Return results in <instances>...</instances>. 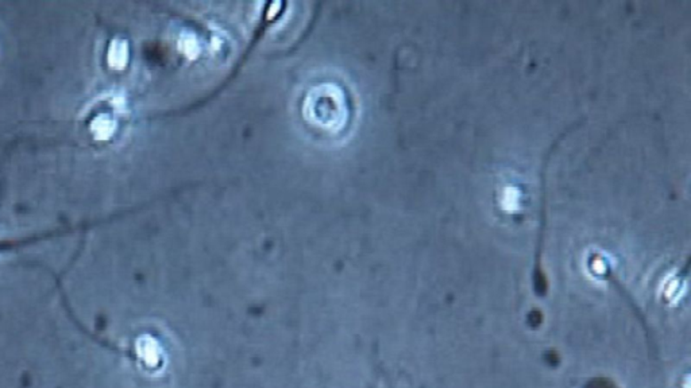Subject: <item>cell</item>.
<instances>
[{"label":"cell","mask_w":691,"mask_h":388,"mask_svg":"<svg viewBox=\"0 0 691 388\" xmlns=\"http://www.w3.org/2000/svg\"><path fill=\"white\" fill-rule=\"evenodd\" d=\"M23 265H30V267H44L46 268V271L52 273V270H49L46 265H44L43 263L40 262H33V260H31V262H26L25 260V262H23ZM52 275H53V280L54 283H56L57 290L60 291V296H61V301L62 305H64L65 313H67L68 319H69L70 321L76 325V328H77L80 332L84 333L88 338L95 341L98 345L104 346V348L109 349V351H114V352L121 353V355H125L127 356V358H132L134 359V360H137V356H135L134 353L130 351V349L122 348V346L117 345V344L111 343V341L106 340V338L100 337L99 335H95V333L91 332L87 327H84L83 322L80 321L77 317H76L75 312H73L72 307H70L69 301H68L67 294H65L64 285H62V274L57 275L54 274V273H52Z\"/></svg>","instance_id":"cell-1"}]
</instances>
